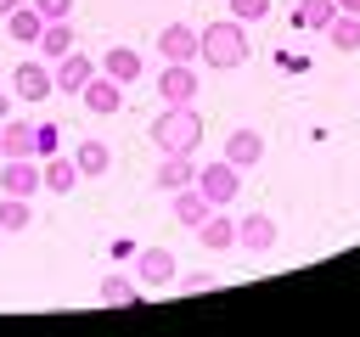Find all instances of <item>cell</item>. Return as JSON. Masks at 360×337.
Segmentation results:
<instances>
[{
    "label": "cell",
    "instance_id": "obj_1",
    "mask_svg": "<svg viewBox=\"0 0 360 337\" xmlns=\"http://www.w3.org/2000/svg\"><path fill=\"white\" fill-rule=\"evenodd\" d=\"M248 51H253V45H248V22H236V17H219V22L197 28V62H208V67H219V73L242 67Z\"/></svg>",
    "mask_w": 360,
    "mask_h": 337
},
{
    "label": "cell",
    "instance_id": "obj_2",
    "mask_svg": "<svg viewBox=\"0 0 360 337\" xmlns=\"http://www.w3.org/2000/svg\"><path fill=\"white\" fill-rule=\"evenodd\" d=\"M146 135H152L158 152H197L202 146V118H197V107H163Z\"/></svg>",
    "mask_w": 360,
    "mask_h": 337
},
{
    "label": "cell",
    "instance_id": "obj_3",
    "mask_svg": "<svg viewBox=\"0 0 360 337\" xmlns=\"http://www.w3.org/2000/svg\"><path fill=\"white\" fill-rule=\"evenodd\" d=\"M236 185H242V168L236 163H197V191L214 202V208H231V197H236Z\"/></svg>",
    "mask_w": 360,
    "mask_h": 337
},
{
    "label": "cell",
    "instance_id": "obj_4",
    "mask_svg": "<svg viewBox=\"0 0 360 337\" xmlns=\"http://www.w3.org/2000/svg\"><path fill=\"white\" fill-rule=\"evenodd\" d=\"M197 67L191 62H163V73H158V95H163V107H191L197 101Z\"/></svg>",
    "mask_w": 360,
    "mask_h": 337
},
{
    "label": "cell",
    "instance_id": "obj_5",
    "mask_svg": "<svg viewBox=\"0 0 360 337\" xmlns=\"http://www.w3.org/2000/svg\"><path fill=\"white\" fill-rule=\"evenodd\" d=\"M135 281H141V292L146 286H174V275H180V264H174V253L169 247H135Z\"/></svg>",
    "mask_w": 360,
    "mask_h": 337
},
{
    "label": "cell",
    "instance_id": "obj_6",
    "mask_svg": "<svg viewBox=\"0 0 360 337\" xmlns=\"http://www.w3.org/2000/svg\"><path fill=\"white\" fill-rule=\"evenodd\" d=\"M51 90H56V79H51V62H45V56L17 62V73H11V95H17V101H45Z\"/></svg>",
    "mask_w": 360,
    "mask_h": 337
},
{
    "label": "cell",
    "instance_id": "obj_7",
    "mask_svg": "<svg viewBox=\"0 0 360 337\" xmlns=\"http://www.w3.org/2000/svg\"><path fill=\"white\" fill-rule=\"evenodd\" d=\"M39 185H45L39 180V157H0V191L6 197H28L34 202Z\"/></svg>",
    "mask_w": 360,
    "mask_h": 337
},
{
    "label": "cell",
    "instance_id": "obj_8",
    "mask_svg": "<svg viewBox=\"0 0 360 337\" xmlns=\"http://www.w3.org/2000/svg\"><path fill=\"white\" fill-rule=\"evenodd\" d=\"M51 79H56V90H62V95H79V90H84V84L96 79V62H90V56H84V51L73 45V51H68L62 62H51Z\"/></svg>",
    "mask_w": 360,
    "mask_h": 337
},
{
    "label": "cell",
    "instance_id": "obj_9",
    "mask_svg": "<svg viewBox=\"0 0 360 337\" xmlns=\"http://www.w3.org/2000/svg\"><path fill=\"white\" fill-rule=\"evenodd\" d=\"M79 101H84V107H90L96 118H112V112L124 107V84H118V79H107V73L96 67V79H90L84 90H79Z\"/></svg>",
    "mask_w": 360,
    "mask_h": 337
},
{
    "label": "cell",
    "instance_id": "obj_10",
    "mask_svg": "<svg viewBox=\"0 0 360 337\" xmlns=\"http://www.w3.org/2000/svg\"><path fill=\"white\" fill-rule=\"evenodd\" d=\"M158 56H163V62H197V28H191V22H163Z\"/></svg>",
    "mask_w": 360,
    "mask_h": 337
},
{
    "label": "cell",
    "instance_id": "obj_11",
    "mask_svg": "<svg viewBox=\"0 0 360 337\" xmlns=\"http://www.w3.org/2000/svg\"><path fill=\"white\" fill-rule=\"evenodd\" d=\"M276 236H281V230H276L270 213H242V219H236V247H248V253H270Z\"/></svg>",
    "mask_w": 360,
    "mask_h": 337
},
{
    "label": "cell",
    "instance_id": "obj_12",
    "mask_svg": "<svg viewBox=\"0 0 360 337\" xmlns=\"http://www.w3.org/2000/svg\"><path fill=\"white\" fill-rule=\"evenodd\" d=\"M180 185H197V152H163L158 191H180Z\"/></svg>",
    "mask_w": 360,
    "mask_h": 337
},
{
    "label": "cell",
    "instance_id": "obj_13",
    "mask_svg": "<svg viewBox=\"0 0 360 337\" xmlns=\"http://www.w3.org/2000/svg\"><path fill=\"white\" fill-rule=\"evenodd\" d=\"M259 157H264V135H259V129H231V135H225V163L253 168Z\"/></svg>",
    "mask_w": 360,
    "mask_h": 337
},
{
    "label": "cell",
    "instance_id": "obj_14",
    "mask_svg": "<svg viewBox=\"0 0 360 337\" xmlns=\"http://www.w3.org/2000/svg\"><path fill=\"white\" fill-rule=\"evenodd\" d=\"M197 242H202L208 253H225V247H236V219H231L225 208H214V213L197 225Z\"/></svg>",
    "mask_w": 360,
    "mask_h": 337
},
{
    "label": "cell",
    "instance_id": "obj_15",
    "mask_svg": "<svg viewBox=\"0 0 360 337\" xmlns=\"http://www.w3.org/2000/svg\"><path fill=\"white\" fill-rule=\"evenodd\" d=\"M73 163H79V180H101L107 168H112V152H107V140H79L73 146Z\"/></svg>",
    "mask_w": 360,
    "mask_h": 337
},
{
    "label": "cell",
    "instance_id": "obj_16",
    "mask_svg": "<svg viewBox=\"0 0 360 337\" xmlns=\"http://www.w3.org/2000/svg\"><path fill=\"white\" fill-rule=\"evenodd\" d=\"M39 180H45V191L68 197V191L79 185V163H73V157H62V152H51V157L39 163Z\"/></svg>",
    "mask_w": 360,
    "mask_h": 337
},
{
    "label": "cell",
    "instance_id": "obj_17",
    "mask_svg": "<svg viewBox=\"0 0 360 337\" xmlns=\"http://www.w3.org/2000/svg\"><path fill=\"white\" fill-rule=\"evenodd\" d=\"M0 157H34V124L28 118H0Z\"/></svg>",
    "mask_w": 360,
    "mask_h": 337
},
{
    "label": "cell",
    "instance_id": "obj_18",
    "mask_svg": "<svg viewBox=\"0 0 360 337\" xmlns=\"http://www.w3.org/2000/svg\"><path fill=\"white\" fill-rule=\"evenodd\" d=\"M34 45H39V56H45V62H62V56H68V51H73L79 39H73V22L62 17V22H45Z\"/></svg>",
    "mask_w": 360,
    "mask_h": 337
},
{
    "label": "cell",
    "instance_id": "obj_19",
    "mask_svg": "<svg viewBox=\"0 0 360 337\" xmlns=\"http://www.w3.org/2000/svg\"><path fill=\"white\" fill-rule=\"evenodd\" d=\"M169 197H174V219H180V225H191V230L214 213V202H208L197 185H180V191H169Z\"/></svg>",
    "mask_w": 360,
    "mask_h": 337
},
{
    "label": "cell",
    "instance_id": "obj_20",
    "mask_svg": "<svg viewBox=\"0 0 360 337\" xmlns=\"http://www.w3.org/2000/svg\"><path fill=\"white\" fill-rule=\"evenodd\" d=\"M101 73H107V79H118V84H135V79H141V51L112 45V51L101 56Z\"/></svg>",
    "mask_w": 360,
    "mask_h": 337
},
{
    "label": "cell",
    "instance_id": "obj_21",
    "mask_svg": "<svg viewBox=\"0 0 360 337\" xmlns=\"http://www.w3.org/2000/svg\"><path fill=\"white\" fill-rule=\"evenodd\" d=\"M332 17H338V0H298V11H292V22L309 28V34H326Z\"/></svg>",
    "mask_w": 360,
    "mask_h": 337
},
{
    "label": "cell",
    "instance_id": "obj_22",
    "mask_svg": "<svg viewBox=\"0 0 360 337\" xmlns=\"http://www.w3.org/2000/svg\"><path fill=\"white\" fill-rule=\"evenodd\" d=\"M6 28H11V39H17V45H34V39H39V28H45V17H39V11H34V0H28V6H17V11L6 17Z\"/></svg>",
    "mask_w": 360,
    "mask_h": 337
},
{
    "label": "cell",
    "instance_id": "obj_23",
    "mask_svg": "<svg viewBox=\"0 0 360 337\" xmlns=\"http://www.w3.org/2000/svg\"><path fill=\"white\" fill-rule=\"evenodd\" d=\"M101 303H135L141 298V281L135 275H124V270H112V275H101V292H96Z\"/></svg>",
    "mask_w": 360,
    "mask_h": 337
},
{
    "label": "cell",
    "instance_id": "obj_24",
    "mask_svg": "<svg viewBox=\"0 0 360 337\" xmlns=\"http://www.w3.org/2000/svg\"><path fill=\"white\" fill-rule=\"evenodd\" d=\"M326 39H332L338 51H360V17H354V11H338V17L326 22Z\"/></svg>",
    "mask_w": 360,
    "mask_h": 337
},
{
    "label": "cell",
    "instance_id": "obj_25",
    "mask_svg": "<svg viewBox=\"0 0 360 337\" xmlns=\"http://www.w3.org/2000/svg\"><path fill=\"white\" fill-rule=\"evenodd\" d=\"M28 225H34L28 197H6V191H0V230H28Z\"/></svg>",
    "mask_w": 360,
    "mask_h": 337
},
{
    "label": "cell",
    "instance_id": "obj_26",
    "mask_svg": "<svg viewBox=\"0 0 360 337\" xmlns=\"http://www.w3.org/2000/svg\"><path fill=\"white\" fill-rule=\"evenodd\" d=\"M51 152H62V129L56 124H34V157H51Z\"/></svg>",
    "mask_w": 360,
    "mask_h": 337
},
{
    "label": "cell",
    "instance_id": "obj_27",
    "mask_svg": "<svg viewBox=\"0 0 360 337\" xmlns=\"http://www.w3.org/2000/svg\"><path fill=\"white\" fill-rule=\"evenodd\" d=\"M231 17L236 22H259V17H270V0H231Z\"/></svg>",
    "mask_w": 360,
    "mask_h": 337
},
{
    "label": "cell",
    "instance_id": "obj_28",
    "mask_svg": "<svg viewBox=\"0 0 360 337\" xmlns=\"http://www.w3.org/2000/svg\"><path fill=\"white\" fill-rule=\"evenodd\" d=\"M34 11L45 22H62V17H73V0H34Z\"/></svg>",
    "mask_w": 360,
    "mask_h": 337
},
{
    "label": "cell",
    "instance_id": "obj_29",
    "mask_svg": "<svg viewBox=\"0 0 360 337\" xmlns=\"http://www.w3.org/2000/svg\"><path fill=\"white\" fill-rule=\"evenodd\" d=\"M208 286H214V275H174V292H186V298L191 292H208Z\"/></svg>",
    "mask_w": 360,
    "mask_h": 337
},
{
    "label": "cell",
    "instance_id": "obj_30",
    "mask_svg": "<svg viewBox=\"0 0 360 337\" xmlns=\"http://www.w3.org/2000/svg\"><path fill=\"white\" fill-rule=\"evenodd\" d=\"M0 118H11V90H0Z\"/></svg>",
    "mask_w": 360,
    "mask_h": 337
},
{
    "label": "cell",
    "instance_id": "obj_31",
    "mask_svg": "<svg viewBox=\"0 0 360 337\" xmlns=\"http://www.w3.org/2000/svg\"><path fill=\"white\" fill-rule=\"evenodd\" d=\"M17 6H28V0H0V17H11Z\"/></svg>",
    "mask_w": 360,
    "mask_h": 337
},
{
    "label": "cell",
    "instance_id": "obj_32",
    "mask_svg": "<svg viewBox=\"0 0 360 337\" xmlns=\"http://www.w3.org/2000/svg\"><path fill=\"white\" fill-rule=\"evenodd\" d=\"M338 11H354L360 17V0H338Z\"/></svg>",
    "mask_w": 360,
    "mask_h": 337
},
{
    "label": "cell",
    "instance_id": "obj_33",
    "mask_svg": "<svg viewBox=\"0 0 360 337\" xmlns=\"http://www.w3.org/2000/svg\"><path fill=\"white\" fill-rule=\"evenodd\" d=\"M0 236H6V230H0Z\"/></svg>",
    "mask_w": 360,
    "mask_h": 337
}]
</instances>
